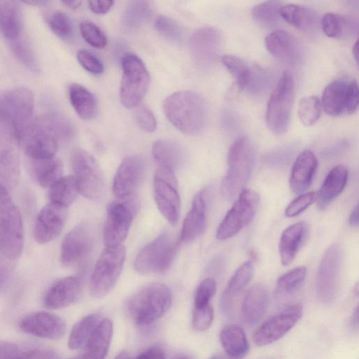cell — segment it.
Here are the masks:
<instances>
[{
  "instance_id": "cell-1",
  "label": "cell",
  "mask_w": 359,
  "mask_h": 359,
  "mask_svg": "<svg viewBox=\"0 0 359 359\" xmlns=\"http://www.w3.org/2000/svg\"><path fill=\"white\" fill-rule=\"evenodd\" d=\"M32 92L20 87L0 93V136L19 144L33 121Z\"/></svg>"
},
{
  "instance_id": "cell-2",
  "label": "cell",
  "mask_w": 359,
  "mask_h": 359,
  "mask_svg": "<svg viewBox=\"0 0 359 359\" xmlns=\"http://www.w3.org/2000/svg\"><path fill=\"white\" fill-rule=\"evenodd\" d=\"M163 111L169 121L187 135L199 133L207 117L206 104L203 97L189 90L178 91L165 98Z\"/></svg>"
},
{
  "instance_id": "cell-3",
  "label": "cell",
  "mask_w": 359,
  "mask_h": 359,
  "mask_svg": "<svg viewBox=\"0 0 359 359\" xmlns=\"http://www.w3.org/2000/svg\"><path fill=\"white\" fill-rule=\"evenodd\" d=\"M255 160V149L248 138L239 137L231 144L228 154L227 172L221 186L222 194L226 198L233 199L244 189Z\"/></svg>"
},
{
  "instance_id": "cell-4",
  "label": "cell",
  "mask_w": 359,
  "mask_h": 359,
  "mask_svg": "<svg viewBox=\"0 0 359 359\" xmlns=\"http://www.w3.org/2000/svg\"><path fill=\"white\" fill-rule=\"evenodd\" d=\"M172 304V292L162 283L149 284L133 295L127 304L128 311L133 321L142 326L160 318Z\"/></svg>"
},
{
  "instance_id": "cell-5",
  "label": "cell",
  "mask_w": 359,
  "mask_h": 359,
  "mask_svg": "<svg viewBox=\"0 0 359 359\" xmlns=\"http://www.w3.org/2000/svg\"><path fill=\"white\" fill-rule=\"evenodd\" d=\"M126 254L122 244L106 246L95 263L90 279L92 296L100 298L113 289L123 267Z\"/></svg>"
},
{
  "instance_id": "cell-6",
  "label": "cell",
  "mask_w": 359,
  "mask_h": 359,
  "mask_svg": "<svg viewBox=\"0 0 359 359\" xmlns=\"http://www.w3.org/2000/svg\"><path fill=\"white\" fill-rule=\"evenodd\" d=\"M121 67V102L125 107L133 108L139 105L147 92L149 74L142 60L131 53L123 55Z\"/></svg>"
},
{
  "instance_id": "cell-7",
  "label": "cell",
  "mask_w": 359,
  "mask_h": 359,
  "mask_svg": "<svg viewBox=\"0 0 359 359\" xmlns=\"http://www.w3.org/2000/svg\"><path fill=\"white\" fill-rule=\"evenodd\" d=\"M294 86L291 73L284 71L269 97L266 114L269 130L276 135L285 133L289 126Z\"/></svg>"
},
{
  "instance_id": "cell-8",
  "label": "cell",
  "mask_w": 359,
  "mask_h": 359,
  "mask_svg": "<svg viewBox=\"0 0 359 359\" xmlns=\"http://www.w3.org/2000/svg\"><path fill=\"white\" fill-rule=\"evenodd\" d=\"M71 161L79 193L91 200L100 199L104 194V181L93 156L76 148L72 152Z\"/></svg>"
},
{
  "instance_id": "cell-9",
  "label": "cell",
  "mask_w": 359,
  "mask_h": 359,
  "mask_svg": "<svg viewBox=\"0 0 359 359\" xmlns=\"http://www.w3.org/2000/svg\"><path fill=\"white\" fill-rule=\"evenodd\" d=\"M177 249V243L164 232L140 251L135 269L143 275L163 273L170 266Z\"/></svg>"
},
{
  "instance_id": "cell-10",
  "label": "cell",
  "mask_w": 359,
  "mask_h": 359,
  "mask_svg": "<svg viewBox=\"0 0 359 359\" xmlns=\"http://www.w3.org/2000/svg\"><path fill=\"white\" fill-rule=\"evenodd\" d=\"M343 252L339 244L330 245L325 252L318 269L316 290L318 298L325 304L336 299L339 287Z\"/></svg>"
},
{
  "instance_id": "cell-11",
  "label": "cell",
  "mask_w": 359,
  "mask_h": 359,
  "mask_svg": "<svg viewBox=\"0 0 359 359\" xmlns=\"http://www.w3.org/2000/svg\"><path fill=\"white\" fill-rule=\"evenodd\" d=\"M259 196L252 189H244L219 225L216 236L224 241L233 237L254 218L258 209Z\"/></svg>"
},
{
  "instance_id": "cell-12",
  "label": "cell",
  "mask_w": 359,
  "mask_h": 359,
  "mask_svg": "<svg viewBox=\"0 0 359 359\" xmlns=\"http://www.w3.org/2000/svg\"><path fill=\"white\" fill-rule=\"evenodd\" d=\"M156 204L168 222L175 225L180 216V197L173 170L159 166L154 177Z\"/></svg>"
},
{
  "instance_id": "cell-13",
  "label": "cell",
  "mask_w": 359,
  "mask_h": 359,
  "mask_svg": "<svg viewBox=\"0 0 359 359\" xmlns=\"http://www.w3.org/2000/svg\"><path fill=\"white\" fill-rule=\"evenodd\" d=\"M137 208L132 196L109 203L103 229L106 246L121 244L126 238Z\"/></svg>"
},
{
  "instance_id": "cell-14",
  "label": "cell",
  "mask_w": 359,
  "mask_h": 359,
  "mask_svg": "<svg viewBox=\"0 0 359 359\" xmlns=\"http://www.w3.org/2000/svg\"><path fill=\"white\" fill-rule=\"evenodd\" d=\"M358 86L355 80H335L325 87L321 105L331 116L351 114L358 109Z\"/></svg>"
},
{
  "instance_id": "cell-15",
  "label": "cell",
  "mask_w": 359,
  "mask_h": 359,
  "mask_svg": "<svg viewBox=\"0 0 359 359\" xmlns=\"http://www.w3.org/2000/svg\"><path fill=\"white\" fill-rule=\"evenodd\" d=\"M24 245L21 214L13 203L0 210V254L9 260L16 259Z\"/></svg>"
},
{
  "instance_id": "cell-16",
  "label": "cell",
  "mask_w": 359,
  "mask_h": 359,
  "mask_svg": "<svg viewBox=\"0 0 359 359\" xmlns=\"http://www.w3.org/2000/svg\"><path fill=\"white\" fill-rule=\"evenodd\" d=\"M60 143L42 116L32 121L20 142L29 160L55 156Z\"/></svg>"
},
{
  "instance_id": "cell-17",
  "label": "cell",
  "mask_w": 359,
  "mask_h": 359,
  "mask_svg": "<svg viewBox=\"0 0 359 359\" xmlns=\"http://www.w3.org/2000/svg\"><path fill=\"white\" fill-rule=\"evenodd\" d=\"M303 315V306L290 305L265 320L255 332L253 341L259 346L272 344L287 334Z\"/></svg>"
},
{
  "instance_id": "cell-18",
  "label": "cell",
  "mask_w": 359,
  "mask_h": 359,
  "mask_svg": "<svg viewBox=\"0 0 359 359\" xmlns=\"http://www.w3.org/2000/svg\"><path fill=\"white\" fill-rule=\"evenodd\" d=\"M93 246V233L86 223L75 226L64 238L60 248V260L72 266L83 260Z\"/></svg>"
},
{
  "instance_id": "cell-19",
  "label": "cell",
  "mask_w": 359,
  "mask_h": 359,
  "mask_svg": "<svg viewBox=\"0 0 359 359\" xmlns=\"http://www.w3.org/2000/svg\"><path fill=\"white\" fill-rule=\"evenodd\" d=\"M67 217V208L53 203L46 204L37 215L34 236L37 243L46 244L60 233Z\"/></svg>"
},
{
  "instance_id": "cell-20",
  "label": "cell",
  "mask_w": 359,
  "mask_h": 359,
  "mask_svg": "<svg viewBox=\"0 0 359 359\" xmlns=\"http://www.w3.org/2000/svg\"><path fill=\"white\" fill-rule=\"evenodd\" d=\"M20 330L32 336L57 340L63 337L66 325L59 316L47 311H36L25 316L20 323Z\"/></svg>"
},
{
  "instance_id": "cell-21",
  "label": "cell",
  "mask_w": 359,
  "mask_h": 359,
  "mask_svg": "<svg viewBox=\"0 0 359 359\" xmlns=\"http://www.w3.org/2000/svg\"><path fill=\"white\" fill-rule=\"evenodd\" d=\"M144 172V163L140 157H126L121 163L114 175L113 194L118 199L132 196L140 183Z\"/></svg>"
},
{
  "instance_id": "cell-22",
  "label": "cell",
  "mask_w": 359,
  "mask_h": 359,
  "mask_svg": "<svg viewBox=\"0 0 359 359\" xmlns=\"http://www.w3.org/2000/svg\"><path fill=\"white\" fill-rule=\"evenodd\" d=\"M79 280L72 276L55 281L46 292L43 303L48 309H58L76 302L81 295Z\"/></svg>"
},
{
  "instance_id": "cell-23",
  "label": "cell",
  "mask_w": 359,
  "mask_h": 359,
  "mask_svg": "<svg viewBox=\"0 0 359 359\" xmlns=\"http://www.w3.org/2000/svg\"><path fill=\"white\" fill-rule=\"evenodd\" d=\"M207 202L205 193L198 192L192 201L182 226L180 238L185 243L191 242L204 231L206 226Z\"/></svg>"
},
{
  "instance_id": "cell-24",
  "label": "cell",
  "mask_w": 359,
  "mask_h": 359,
  "mask_svg": "<svg viewBox=\"0 0 359 359\" xmlns=\"http://www.w3.org/2000/svg\"><path fill=\"white\" fill-rule=\"evenodd\" d=\"M317 165V158L311 151L305 150L298 156L290 177V187L294 194H302L309 188Z\"/></svg>"
},
{
  "instance_id": "cell-25",
  "label": "cell",
  "mask_w": 359,
  "mask_h": 359,
  "mask_svg": "<svg viewBox=\"0 0 359 359\" xmlns=\"http://www.w3.org/2000/svg\"><path fill=\"white\" fill-rule=\"evenodd\" d=\"M309 231L305 222L293 224L283 231L279 241L280 257L283 265H289L294 259L308 237Z\"/></svg>"
},
{
  "instance_id": "cell-26",
  "label": "cell",
  "mask_w": 359,
  "mask_h": 359,
  "mask_svg": "<svg viewBox=\"0 0 359 359\" xmlns=\"http://www.w3.org/2000/svg\"><path fill=\"white\" fill-rule=\"evenodd\" d=\"M269 305L266 288L257 283L252 286L245 294L241 305V316L248 325L257 323L266 313Z\"/></svg>"
},
{
  "instance_id": "cell-27",
  "label": "cell",
  "mask_w": 359,
  "mask_h": 359,
  "mask_svg": "<svg viewBox=\"0 0 359 359\" xmlns=\"http://www.w3.org/2000/svg\"><path fill=\"white\" fill-rule=\"evenodd\" d=\"M265 46L273 57L283 61L294 62L299 55L296 39L284 30H275L269 34L264 40Z\"/></svg>"
},
{
  "instance_id": "cell-28",
  "label": "cell",
  "mask_w": 359,
  "mask_h": 359,
  "mask_svg": "<svg viewBox=\"0 0 359 359\" xmlns=\"http://www.w3.org/2000/svg\"><path fill=\"white\" fill-rule=\"evenodd\" d=\"M348 171L344 165L334 167L327 175L316 196L319 208H325L344 189Z\"/></svg>"
},
{
  "instance_id": "cell-29",
  "label": "cell",
  "mask_w": 359,
  "mask_h": 359,
  "mask_svg": "<svg viewBox=\"0 0 359 359\" xmlns=\"http://www.w3.org/2000/svg\"><path fill=\"white\" fill-rule=\"evenodd\" d=\"M113 334V323L102 319L89 337L85 348L84 358H104L108 353Z\"/></svg>"
},
{
  "instance_id": "cell-30",
  "label": "cell",
  "mask_w": 359,
  "mask_h": 359,
  "mask_svg": "<svg viewBox=\"0 0 359 359\" xmlns=\"http://www.w3.org/2000/svg\"><path fill=\"white\" fill-rule=\"evenodd\" d=\"M151 151L159 166L168 168L173 171L182 165L185 158L182 147L170 140H159L154 142Z\"/></svg>"
},
{
  "instance_id": "cell-31",
  "label": "cell",
  "mask_w": 359,
  "mask_h": 359,
  "mask_svg": "<svg viewBox=\"0 0 359 359\" xmlns=\"http://www.w3.org/2000/svg\"><path fill=\"white\" fill-rule=\"evenodd\" d=\"M222 345L230 357L241 358L249 351V344L243 330L236 325L224 326L220 332Z\"/></svg>"
},
{
  "instance_id": "cell-32",
  "label": "cell",
  "mask_w": 359,
  "mask_h": 359,
  "mask_svg": "<svg viewBox=\"0 0 359 359\" xmlns=\"http://www.w3.org/2000/svg\"><path fill=\"white\" fill-rule=\"evenodd\" d=\"M21 18L16 0H0V30L11 41L19 38Z\"/></svg>"
},
{
  "instance_id": "cell-33",
  "label": "cell",
  "mask_w": 359,
  "mask_h": 359,
  "mask_svg": "<svg viewBox=\"0 0 359 359\" xmlns=\"http://www.w3.org/2000/svg\"><path fill=\"white\" fill-rule=\"evenodd\" d=\"M68 94L72 106L81 118L90 120L95 116L97 102L87 88L79 83H72Z\"/></svg>"
},
{
  "instance_id": "cell-34",
  "label": "cell",
  "mask_w": 359,
  "mask_h": 359,
  "mask_svg": "<svg viewBox=\"0 0 359 359\" xmlns=\"http://www.w3.org/2000/svg\"><path fill=\"white\" fill-rule=\"evenodd\" d=\"M30 161L33 175L41 187H49L62 177V163L55 156Z\"/></svg>"
},
{
  "instance_id": "cell-35",
  "label": "cell",
  "mask_w": 359,
  "mask_h": 359,
  "mask_svg": "<svg viewBox=\"0 0 359 359\" xmlns=\"http://www.w3.org/2000/svg\"><path fill=\"white\" fill-rule=\"evenodd\" d=\"M279 15L289 25L302 31L312 29L318 22L317 15L312 10L299 5L282 6Z\"/></svg>"
},
{
  "instance_id": "cell-36",
  "label": "cell",
  "mask_w": 359,
  "mask_h": 359,
  "mask_svg": "<svg viewBox=\"0 0 359 359\" xmlns=\"http://www.w3.org/2000/svg\"><path fill=\"white\" fill-rule=\"evenodd\" d=\"M8 140H0V177L6 184L14 185L20 176L19 158Z\"/></svg>"
},
{
  "instance_id": "cell-37",
  "label": "cell",
  "mask_w": 359,
  "mask_h": 359,
  "mask_svg": "<svg viewBox=\"0 0 359 359\" xmlns=\"http://www.w3.org/2000/svg\"><path fill=\"white\" fill-rule=\"evenodd\" d=\"M48 188L50 202L66 208L76 200L79 193L74 175L62 176Z\"/></svg>"
},
{
  "instance_id": "cell-38",
  "label": "cell",
  "mask_w": 359,
  "mask_h": 359,
  "mask_svg": "<svg viewBox=\"0 0 359 359\" xmlns=\"http://www.w3.org/2000/svg\"><path fill=\"white\" fill-rule=\"evenodd\" d=\"M99 314H90L79 320L72 327L68 340V346L72 350H78L86 346L93 330L102 320Z\"/></svg>"
},
{
  "instance_id": "cell-39",
  "label": "cell",
  "mask_w": 359,
  "mask_h": 359,
  "mask_svg": "<svg viewBox=\"0 0 359 359\" xmlns=\"http://www.w3.org/2000/svg\"><path fill=\"white\" fill-rule=\"evenodd\" d=\"M355 23L348 18L327 13L321 19V27L324 34L330 38H341L354 31Z\"/></svg>"
},
{
  "instance_id": "cell-40",
  "label": "cell",
  "mask_w": 359,
  "mask_h": 359,
  "mask_svg": "<svg viewBox=\"0 0 359 359\" xmlns=\"http://www.w3.org/2000/svg\"><path fill=\"white\" fill-rule=\"evenodd\" d=\"M222 62L233 77L240 90L246 88L252 81V73L248 65L241 58L231 55L222 57Z\"/></svg>"
},
{
  "instance_id": "cell-41",
  "label": "cell",
  "mask_w": 359,
  "mask_h": 359,
  "mask_svg": "<svg viewBox=\"0 0 359 359\" xmlns=\"http://www.w3.org/2000/svg\"><path fill=\"white\" fill-rule=\"evenodd\" d=\"M253 273L252 262L251 260L245 262L231 277L224 292L233 297L249 283L253 276Z\"/></svg>"
},
{
  "instance_id": "cell-42",
  "label": "cell",
  "mask_w": 359,
  "mask_h": 359,
  "mask_svg": "<svg viewBox=\"0 0 359 359\" xmlns=\"http://www.w3.org/2000/svg\"><path fill=\"white\" fill-rule=\"evenodd\" d=\"M321 107V102L316 96L302 98L298 107V116L301 122L306 126L314 124L320 116Z\"/></svg>"
},
{
  "instance_id": "cell-43",
  "label": "cell",
  "mask_w": 359,
  "mask_h": 359,
  "mask_svg": "<svg viewBox=\"0 0 359 359\" xmlns=\"http://www.w3.org/2000/svg\"><path fill=\"white\" fill-rule=\"evenodd\" d=\"M306 276V268L298 266L284 273L277 280V287L280 292L290 293L298 289Z\"/></svg>"
},
{
  "instance_id": "cell-44",
  "label": "cell",
  "mask_w": 359,
  "mask_h": 359,
  "mask_svg": "<svg viewBox=\"0 0 359 359\" xmlns=\"http://www.w3.org/2000/svg\"><path fill=\"white\" fill-rule=\"evenodd\" d=\"M51 31L62 39H68L73 33V25L69 17L65 13L55 11L47 18Z\"/></svg>"
},
{
  "instance_id": "cell-45",
  "label": "cell",
  "mask_w": 359,
  "mask_h": 359,
  "mask_svg": "<svg viewBox=\"0 0 359 359\" xmlns=\"http://www.w3.org/2000/svg\"><path fill=\"white\" fill-rule=\"evenodd\" d=\"M281 7L280 0H266L252 9V17L259 22H271L280 16L279 11Z\"/></svg>"
},
{
  "instance_id": "cell-46",
  "label": "cell",
  "mask_w": 359,
  "mask_h": 359,
  "mask_svg": "<svg viewBox=\"0 0 359 359\" xmlns=\"http://www.w3.org/2000/svg\"><path fill=\"white\" fill-rule=\"evenodd\" d=\"M80 32L83 39L91 46L103 48L107 44V38L93 22L83 20L80 23Z\"/></svg>"
},
{
  "instance_id": "cell-47",
  "label": "cell",
  "mask_w": 359,
  "mask_h": 359,
  "mask_svg": "<svg viewBox=\"0 0 359 359\" xmlns=\"http://www.w3.org/2000/svg\"><path fill=\"white\" fill-rule=\"evenodd\" d=\"M12 41V50L19 62L27 69L38 72L37 61L28 43L25 41L20 40L19 38Z\"/></svg>"
},
{
  "instance_id": "cell-48",
  "label": "cell",
  "mask_w": 359,
  "mask_h": 359,
  "mask_svg": "<svg viewBox=\"0 0 359 359\" xmlns=\"http://www.w3.org/2000/svg\"><path fill=\"white\" fill-rule=\"evenodd\" d=\"M150 5L146 0H135L131 3L126 12V23L128 26H138L149 16Z\"/></svg>"
},
{
  "instance_id": "cell-49",
  "label": "cell",
  "mask_w": 359,
  "mask_h": 359,
  "mask_svg": "<svg viewBox=\"0 0 359 359\" xmlns=\"http://www.w3.org/2000/svg\"><path fill=\"white\" fill-rule=\"evenodd\" d=\"M154 26L158 32L165 38L173 41L181 39V28L173 19L160 15L156 19Z\"/></svg>"
},
{
  "instance_id": "cell-50",
  "label": "cell",
  "mask_w": 359,
  "mask_h": 359,
  "mask_svg": "<svg viewBox=\"0 0 359 359\" xmlns=\"http://www.w3.org/2000/svg\"><path fill=\"white\" fill-rule=\"evenodd\" d=\"M217 290L214 278H207L198 285L194 296V307H201L210 303Z\"/></svg>"
},
{
  "instance_id": "cell-51",
  "label": "cell",
  "mask_w": 359,
  "mask_h": 359,
  "mask_svg": "<svg viewBox=\"0 0 359 359\" xmlns=\"http://www.w3.org/2000/svg\"><path fill=\"white\" fill-rule=\"evenodd\" d=\"M214 318V309L210 303L201 307H194L192 325L196 331L203 332L208 330Z\"/></svg>"
},
{
  "instance_id": "cell-52",
  "label": "cell",
  "mask_w": 359,
  "mask_h": 359,
  "mask_svg": "<svg viewBox=\"0 0 359 359\" xmlns=\"http://www.w3.org/2000/svg\"><path fill=\"white\" fill-rule=\"evenodd\" d=\"M76 58L79 64L88 72L99 75L104 72L102 61L91 52L81 49L76 53Z\"/></svg>"
},
{
  "instance_id": "cell-53",
  "label": "cell",
  "mask_w": 359,
  "mask_h": 359,
  "mask_svg": "<svg viewBox=\"0 0 359 359\" xmlns=\"http://www.w3.org/2000/svg\"><path fill=\"white\" fill-rule=\"evenodd\" d=\"M316 196L313 192L299 195L287 205L285 211V216L293 217L299 215L314 201Z\"/></svg>"
},
{
  "instance_id": "cell-54",
  "label": "cell",
  "mask_w": 359,
  "mask_h": 359,
  "mask_svg": "<svg viewBox=\"0 0 359 359\" xmlns=\"http://www.w3.org/2000/svg\"><path fill=\"white\" fill-rule=\"evenodd\" d=\"M137 121L140 128L146 132H154L157 126L156 118L146 106H140L136 111Z\"/></svg>"
},
{
  "instance_id": "cell-55",
  "label": "cell",
  "mask_w": 359,
  "mask_h": 359,
  "mask_svg": "<svg viewBox=\"0 0 359 359\" xmlns=\"http://www.w3.org/2000/svg\"><path fill=\"white\" fill-rule=\"evenodd\" d=\"M59 356L50 349L33 348L20 351L19 358H55Z\"/></svg>"
},
{
  "instance_id": "cell-56",
  "label": "cell",
  "mask_w": 359,
  "mask_h": 359,
  "mask_svg": "<svg viewBox=\"0 0 359 359\" xmlns=\"http://www.w3.org/2000/svg\"><path fill=\"white\" fill-rule=\"evenodd\" d=\"M20 351L15 344L0 341V358H19Z\"/></svg>"
},
{
  "instance_id": "cell-57",
  "label": "cell",
  "mask_w": 359,
  "mask_h": 359,
  "mask_svg": "<svg viewBox=\"0 0 359 359\" xmlns=\"http://www.w3.org/2000/svg\"><path fill=\"white\" fill-rule=\"evenodd\" d=\"M90 11L96 14H105L114 5V0H88Z\"/></svg>"
},
{
  "instance_id": "cell-58",
  "label": "cell",
  "mask_w": 359,
  "mask_h": 359,
  "mask_svg": "<svg viewBox=\"0 0 359 359\" xmlns=\"http://www.w3.org/2000/svg\"><path fill=\"white\" fill-rule=\"evenodd\" d=\"M163 350L158 346L149 347L137 355V358H165Z\"/></svg>"
},
{
  "instance_id": "cell-59",
  "label": "cell",
  "mask_w": 359,
  "mask_h": 359,
  "mask_svg": "<svg viewBox=\"0 0 359 359\" xmlns=\"http://www.w3.org/2000/svg\"><path fill=\"white\" fill-rule=\"evenodd\" d=\"M348 224L353 228H357L358 226V205H357L351 213L350 214L348 218Z\"/></svg>"
},
{
  "instance_id": "cell-60",
  "label": "cell",
  "mask_w": 359,
  "mask_h": 359,
  "mask_svg": "<svg viewBox=\"0 0 359 359\" xmlns=\"http://www.w3.org/2000/svg\"><path fill=\"white\" fill-rule=\"evenodd\" d=\"M8 276V271L3 264H0V287H2L6 281Z\"/></svg>"
},
{
  "instance_id": "cell-61",
  "label": "cell",
  "mask_w": 359,
  "mask_h": 359,
  "mask_svg": "<svg viewBox=\"0 0 359 359\" xmlns=\"http://www.w3.org/2000/svg\"><path fill=\"white\" fill-rule=\"evenodd\" d=\"M351 325L355 330L358 329V306H356L351 317Z\"/></svg>"
},
{
  "instance_id": "cell-62",
  "label": "cell",
  "mask_w": 359,
  "mask_h": 359,
  "mask_svg": "<svg viewBox=\"0 0 359 359\" xmlns=\"http://www.w3.org/2000/svg\"><path fill=\"white\" fill-rule=\"evenodd\" d=\"M25 4L33 6H39L46 4L48 0H20Z\"/></svg>"
},
{
  "instance_id": "cell-63",
  "label": "cell",
  "mask_w": 359,
  "mask_h": 359,
  "mask_svg": "<svg viewBox=\"0 0 359 359\" xmlns=\"http://www.w3.org/2000/svg\"><path fill=\"white\" fill-rule=\"evenodd\" d=\"M353 55L358 63V40L355 41L352 48Z\"/></svg>"
},
{
  "instance_id": "cell-64",
  "label": "cell",
  "mask_w": 359,
  "mask_h": 359,
  "mask_svg": "<svg viewBox=\"0 0 359 359\" xmlns=\"http://www.w3.org/2000/svg\"><path fill=\"white\" fill-rule=\"evenodd\" d=\"M62 2L69 7H76L79 4V0H62Z\"/></svg>"
}]
</instances>
